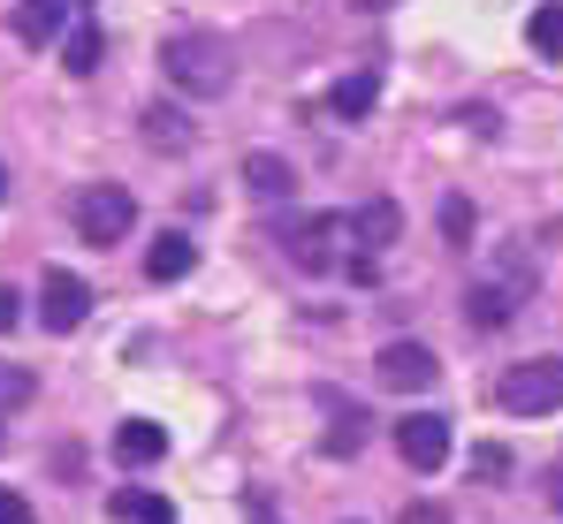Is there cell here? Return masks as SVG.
<instances>
[{"label": "cell", "mask_w": 563, "mask_h": 524, "mask_svg": "<svg viewBox=\"0 0 563 524\" xmlns=\"http://www.w3.org/2000/svg\"><path fill=\"white\" fill-rule=\"evenodd\" d=\"M99 54H107V38H99V23L77 8V23H69V38H62V69L69 77H92L99 69Z\"/></svg>", "instance_id": "16"}, {"label": "cell", "mask_w": 563, "mask_h": 524, "mask_svg": "<svg viewBox=\"0 0 563 524\" xmlns=\"http://www.w3.org/2000/svg\"><path fill=\"white\" fill-rule=\"evenodd\" d=\"M442 236H450V244H465V236H472V205H465V198L442 205Z\"/></svg>", "instance_id": "21"}, {"label": "cell", "mask_w": 563, "mask_h": 524, "mask_svg": "<svg viewBox=\"0 0 563 524\" xmlns=\"http://www.w3.org/2000/svg\"><path fill=\"white\" fill-rule=\"evenodd\" d=\"M244 190H252L260 205H289V198H297V168H289L282 153H252V160H244Z\"/></svg>", "instance_id": "11"}, {"label": "cell", "mask_w": 563, "mask_h": 524, "mask_svg": "<svg viewBox=\"0 0 563 524\" xmlns=\"http://www.w3.org/2000/svg\"><path fill=\"white\" fill-rule=\"evenodd\" d=\"M396 236H404V205H396V198H366V205L351 213V244H358L366 259H374V252H388Z\"/></svg>", "instance_id": "9"}, {"label": "cell", "mask_w": 563, "mask_h": 524, "mask_svg": "<svg viewBox=\"0 0 563 524\" xmlns=\"http://www.w3.org/2000/svg\"><path fill=\"white\" fill-rule=\"evenodd\" d=\"M15 320H23V297L0 281V335H15Z\"/></svg>", "instance_id": "24"}, {"label": "cell", "mask_w": 563, "mask_h": 524, "mask_svg": "<svg viewBox=\"0 0 563 524\" xmlns=\"http://www.w3.org/2000/svg\"><path fill=\"white\" fill-rule=\"evenodd\" d=\"M320 403H328V419H335L320 448H328V456H358V448H366V411H358V403H343V395H320Z\"/></svg>", "instance_id": "15"}, {"label": "cell", "mask_w": 563, "mask_h": 524, "mask_svg": "<svg viewBox=\"0 0 563 524\" xmlns=\"http://www.w3.org/2000/svg\"><path fill=\"white\" fill-rule=\"evenodd\" d=\"M374 372H380V388H396V395H419V388H434V349L427 343H388L374 357Z\"/></svg>", "instance_id": "8"}, {"label": "cell", "mask_w": 563, "mask_h": 524, "mask_svg": "<svg viewBox=\"0 0 563 524\" xmlns=\"http://www.w3.org/2000/svg\"><path fill=\"white\" fill-rule=\"evenodd\" d=\"M130 228H137V198H130V182H85V190H77V236H85V244L114 252Z\"/></svg>", "instance_id": "4"}, {"label": "cell", "mask_w": 563, "mask_h": 524, "mask_svg": "<svg viewBox=\"0 0 563 524\" xmlns=\"http://www.w3.org/2000/svg\"><path fill=\"white\" fill-rule=\"evenodd\" d=\"M282 259L297 266V274H343L351 266V213H297V221H282L275 228Z\"/></svg>", "instance_id": "3"}, {"label": "cell", "mask_w": 563, "mask_h": 524, "mask_svg": "<svg viewBox=\"0 0 563 524\" xmlns=\"http://www.w3.org/2000/svg\"><path fill=\"white\" fill-rule=\"evenodd\" d=\"M190 266H198V244H190L184 228H168V236H153V252H145V274H153V281H184Z\"/></svg>", "instance_id": "14"}, {"label": "cell", "mask_w": 563, "mask_h": 524, "mask_svg": "<svg viewBox=\"0 0 563 524\" xmlns=\"http://www.w3.org/2000/svg\"><path fill=\"white\" fill-rule=\"evenodd\" d=\"M351 8H396V0H351Z\"/></svg>", "instance_id": "27"}, {"label": "cell", "mask_w": 563, "mask_h": 524, "mask_svg": "<svg viewBox=\"0 0 563 524\" xmlns=\"http://www.w3.org/2000/svg\"><path fill=\"white\" fill-rule=\"evenodd\" d=\"M0 524H38V517H31V502H23L15 487H0Z\"/></svg>", "instance_id": "23"}, {"label": "cell", "mask_w": 563, "mask_h": 524, "mask_svg": "<svg viewBox=\"0 0 563 524\" xmlns=\"http://www.w3.org/2000/svg\"><path fill=\"white\" fill-rule=\"evenodd\" d=\"M31 395H38V380H31L23 365H0V419H8V411H23Z\"/></svg>", "instance_id": "20"}, {"label": "cell", "mask_w": 563, "mask_h": 524, "mask_svg": "<svg viewBox=\"0 0 563 524\" xmlns=\"http://www.w3.org/2000/svg\"><path fill=\"white\" fill-rule=\"evenodd\" d=\"M161 69H168V85L184 91V99H221V91L236 85L229 38H213V31H176L161 46Z\"/></svg>", "instance_id": "2"}, {"label": "cell", "mask_w": 563, "mask_h": 524, "mask_svg": "<svg viewBox=\"0 0 563 524\" xmlns=\"http://www.w3.org/2000/svg\"><path fill=\"white\" fill-rule=\"evenodd\" d=\"M404 524H450V510H434V502H411V510H404Z\"/></svg>", "instance_id": "25"}, {"label": "cell", "mask_w": 563, "mask_h": 524, "mask_svg": "<svg viewBox=\"0 0 563 524\" xmlns=\"http://www.w3.org/2000/svg\"><path fill=\"white\" fill-rule=\"evenodd\" d=\"M396 456H404L411 471H442V464H450V419H434V411L396 419Z\"/></svg>", "instance_id": "7"}, {"label": "cell", "mask_w": 563, "mask_h": 524, "mask_svg": "<svg viewBox=\"0 0 563 524\" xmlns=\"http://www.w3.org/2000/svg\"><path fill=\"white\" fill-rule=\"evenodd\" d=\"M380 99V77L374 69H351V77H335V91H328V107H335V122H366Z\"/></svg>", "instance_id": "13"}, {"label": "cell", "mask_w": 563, "mask_h": 524, "mask_svg": "<svg viewBox=\"0 0 563 524\" xmlns=\"http://www.w3.org/2000/svg\"><path fill=\"white\" fill-rule=\"evenodd\" d=\"M77 0H15V46H54Z\"/></svg>", "instance_id": "10"}, {"label": "cell", "mask_w": 563, "mask_h": 524, "mask_svg": "<svg viewBox=\"0 0 563 524\" xmlns=\"http://www.w3.org/2000/svg\"><path fill=\"white\" fill-rule=\"evenodd\" d=\"M137 130H145V145H153V153H184V145H190V122L176 114V107H145V114H137Z\"/></svg>", "instance_id": "18"}, {"label": "cell", "mask_w": 563, "mask_h": 524, "mask_svg": "<svg viewBox=\"0 0 563 524\" xmlns=\"http://www.w3.org/2000/svg\"><path fill=\"white\" fill-rule=\"evenodd\" d=\"M495 395H503V411H510V419H541V411H556V403H563V357H526V365H503Z\"/></svg>", "instance_id": "5"}, {"label": "cell", "mask_w": 563, "mask_h": 524, "mask_svg": "<svg viewBox=\"0 0 563 524\" xmlns=\"http://www.w3.org/2000/svg\"><path fill=\"white\" fill-rule=\"evenodd\" d=\"M161 456H168V434H161L153 419H122V426H114V464L145 471V464H161Z\"/></svg>", "instance_id": "12"}, {"label": "cell", "mask_w": 563, "mask_h": 524, "mask_svg": "<svg viewBox=\"0 0 563 524\" xmlns=\"http://www.w3.org/2000/svg\"><path fill=\"white\" fill-rule=\"evenodd\" d=\"M0 205H8V168H0Z\"/></svg>", "instance_id": "28"}, {"label": "cell", "mask_w": 563, "mask_h": 524, "mask_svg": "<svg viewBox=\"0 0 563 524\" xmlns=\"http://www.w3.org/2000/svg\"><path fill=\"white\" fill-rule=\"evenodd\" d=\"M549 502H556V510H563V471H556V479H549Z\"/></svg>", "instance_id": "26"}, {"label": "cell", "mask_w": 563, "mask_h": 524, "mask_svg": "<svg viewBox=\"0 0 563 524\" xmlns=\"http://www.w3.org/2000/svg\"><path fill=\"white\" fill-rule=\"evenodd\" d=\"M503 471H510L503 448H472V479H503Z\"/></svg>", "instance_id": "22"}, {"label": "cell", "mask_w": 563, "mask_h": 524, "mask_svg": "<svg viewBox=\"0 0 563 524\" xmlns=\"http://www.w3.org/2000/svg\"><path fill=\"white\" fill-rule=\"evenodd\" d=\"M85 320H92V281L69 274V266H46L38 274V327L46 335H77Z\"/></svg>", "instance_id": "6"}, {"label": "cell", "mask_w": 563, "mask_h": 524, "mask_svg": "<svg viewBox=\"0 0 563 524\" xmlns=\"http://www.w3.org/2000/svg\"><path fill=\"white\" fill-rule=\"evenodd\" d=\"M526 46H533L541 62H563V0H541V8H533V23H526Z\"/></svg>", "instance_id": "19"}, {"label": "cell", "mask_w": 563, "mask_h": 524, "mask_svg": "<svg viewBox=\"0 0 563 524\" xmlns=\"http://www.w3.org/2000/svg\"><path fill=\"white\" fill-rule=\"evenodd\" d=\"M107 510H114V524H176L168 494H153V487H122Z\"/></svg>", "instance_id": "17"}, {"label": "cell", "mask_w": 563, "mask_h": 524, "mask_svg": "<svg viewBox=\"0 0 563 524\" xmlns=\"http://www.w3.org/2000/svg\"><path fill=\"white\" fill-rule=\"evenodd\" d=\"M533 289H541L533 244H495V259L479 266V281H472V297H465V320L479 335H495V327H510V320L533 304Z\"/></svg>", "instance_id": "1"}]
</instances>
